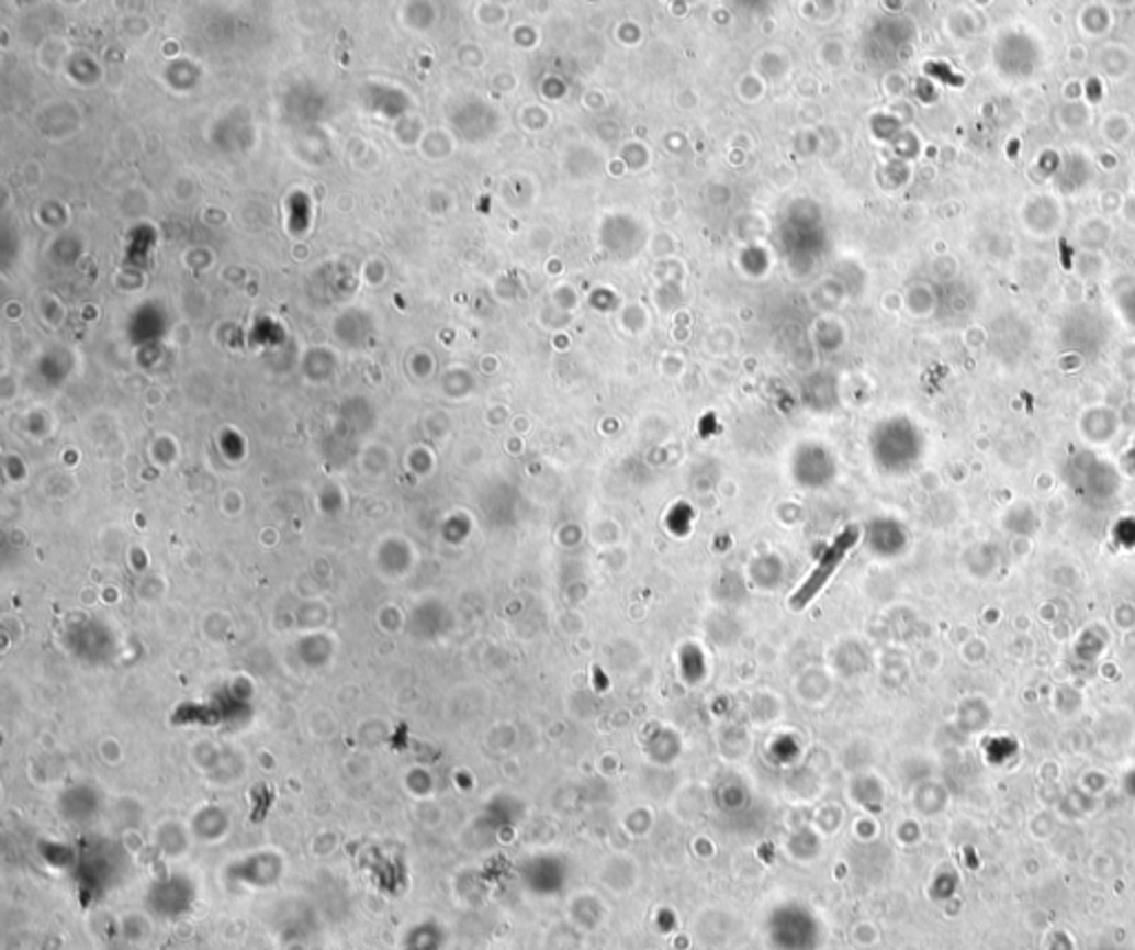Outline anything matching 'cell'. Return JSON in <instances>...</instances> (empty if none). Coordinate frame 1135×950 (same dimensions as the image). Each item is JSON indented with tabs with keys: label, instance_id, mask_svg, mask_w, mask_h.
<instances>
[{
	"label": "cell",
	"instance_id": "cell-1",
	"mask_svg": "<svg viewBox=\"0 0 1135 950\" xmlns=\"http://www.w3.org/2000/svg\"><path fill=\"white\" fill-rule=\"evenodd\" d=\"M852 545H854V534L852 532H847V534L836 538V543L823 554V558H821L819 567L814 569V573L804 582V586L797 591V595L791 597V606L794 608H804L825 586V582L834 575V571L843 562L845 554L852 549Z\"/></svg>",
	"mask_w": 1135,
	"mask_h": 950
}]
</instances>
